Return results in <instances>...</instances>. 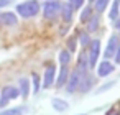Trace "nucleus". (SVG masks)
<instances>
[{
	"mask_svg": "<svg viewBox=\"0 0 120 115\" xmlns=\"http://www.w3.org/2000/svg\"><path fill=\"white\" fill-rule=\"evenodd\" d=\"M109 5V0H95V10L100 13L105 10V7Z\"/></svg>",
	"mask_w": 120,
	"mask_h": 115,
	"instance_id": "f3484780",
	"label": "nucleus"
},
{
	"mask_svg": "<svg viewBox=\"0 0 120 115\" xmlns=\"http://www.w3.org/2000/svg\"><path fill=\"white\" fill-rule=\"evenodd\" d=\"M0 23L8 25V26H13V25L18 23V20H17V15H13L10 12H5V13H0Z\"/></svg>",
	"mask_w": 120,
	"mask_h": 115,
	"instance_id": "423d86ee",
	"label": "nucleus"
},
{
	"mask_svg": "<svg viewBox=\"0 0 120 115\" xmlns=\"http://www.w3.org/2000/svg\"><path fill=\"white\" fill-rule=\"evenodd\" d=\"M107 115H118V110H110L107 112Z\"/></svg>",
	"mask_w": 120,
	"mask_h": 115,
	"instance_id": "bb28decb",
	"label": "nucleus"
},
{
	"mask_svg": "<svg viewBox=\"0 0 120 115\" xmlns=\"http://www.w3.org/2000/svg\"><path fill=\"white\" fill-rule=\"evenodd\" d=\"M99 54H100V41L99 40H92L90 51H89V66L90 67H95V63H97Z\"/></svg>",
	"mask_w": 120,
	"mask_h": 115,
	"instance_id": "7ed1b4c3",
	"label": "nucleus"
},
{
	"mask_svg": "<svg viewBox=\"0 0 120 115\" xmlns=\"http://www.w3.org/2000/svg\"><path fill=\"white\" fill-rule=\"evenodd\" d=\"M8 4H10V0H0V7H5Z\"/></svg>",
	"mask_w": 120,
	"mask_h": 115,
	"instance_id": "a878e982",
	"label": "nucleus"
},
{
	"mask_svg": "<svg viewBox=\"0 0 120 115\" xmlns=\"http://www.w3.org/2000/svg\"><path fill=\"white\" fill-rule=\"evenodd\" d=\"M59 12H61V5L56 0H51V2L45 4V17L46 18H54Z\"/></svg>",
	"mask_w": 120,
	"mask_h": 115,
	"instance_id": "20e7f679",
	"label": "nucleus"
},
{
	"mask_svg": "<svg viewBox=\"0 0 120 115\" xmlns=\"http://www.w3.org/2000/svg\"><path fill=\"white\" fill-rule=\"evenodd\" d=\"M97 26H99V17L94 15L87 20V31H94V30H97Z\"/></svg>",
	"mask_w": 120,
	"mask_h": 115,
	"instance_id": "ddd939ff",
	"label": "nucleus"
},
{
	"mask_svg": "<svg viewBox=\"0 0 120 115\" xmlns=\"http://www.w3.org/2000/svg\"><path fill=\"white\" fill-rule=\"evenodd\" d=\"M90 2H95V0H90Z\"/></svg>",
	"mask_w": 120,
	"mask_h": 115,
	"instance_id": "c85d7f7f",
	"label": "nucleus"
},
{
	"mask_svg": "<svg viewBox=\"0 0 120 115\" xmlns=\"http://www.w3.org/2000/svg\"><path fill=\"white\" fill-rule=\"evenodd\" d=\"M66 82H68V67H66V66H63V67H61V72H59V76H58L56 85H58V87H61V85H64Z\"/></svg>",
	"mask_w": 120,
	"mask_h": 115,
	"instance_id": "9d476101",
	"label": "nucleus"
},
{
	"mask_svg": "<svg viewBox=\"0 0 120 115\" xmlns=\"http://www.w3.org/2000/svg\"><path fill=\"white\" fill-rule=\"evenodd\" d=\"M61 15H63L64 22H71V18H72V7L69 4H64L61 7Z\"/></svg>",
	"mask_w": 120,
	"mask_h": 115,
	"instance_id": "1a4fd4ad",
	"label": "nucleus"
},
{
	"mask_svg": "<svg viewBox=\"0 0 120 115\" xmlns=\"http://www.w3.org/2000/svg\"><path fill=\"white\" fill-rule=\"evenodd\" d=\"M53 107H54L56 110H59V112H63V110H66V107H68V104H66L64 100H61V99H53Z\"/></svg>",
	"mask_w": 120,
	"mask_h": 115,
	"instance_id": "2eb2a0df",
	"label": "nucleus"
},
{
	"mask_svg": "<svg viewBox=\"0 0 120 115\" xmlns=\"http://www.w3.org/2000/svg\"><path fill=\"white\" fill-rule=\"evenodd\" d=\"M115 28L120 30V20H115Z\"/></svg>",
	"mask_w": 120,
	"mask_h": 115,
	"instance_id": "cd10ccee",
	"label": "nucleus"
},
{
	"mask_svg": "<svg viewBox=\"0 0 120 115\" xmlns=\"http://www.w3.org/2000/svg\"><path fill=\"white\" fill-rule=\"evenodd\" d=\"M2 95H5L8 100H10V99H17V97H18V90H17L15 87H10V85H8V87H4Z\"/></svg>",
	"mask_w": 120,
	"mask_h": 115,
	"instance_id": "9b49d317",
	"label": "nucleus"
},
{
	"mask_svg": "<svg viewBox=\"0 0 120 115\" xmlns=\"http://www.w3.org/2000/svg\"><path fill=\"white\" fill-rule=\"evenodd\" d=\"M86 76V71H82V69H76L71 76H69V79H68V84H66V90L69 92V94H72V92H76L77 89H79V84H81V81H82V77Z\"/></svg>",
	"mask_w": 120,
	"mask_h": 115,
	"instance_id": "f03ea898",
	"label": "nucleus"
},
{
	"mask_svg": "<svg viewBox=\"0 0 120 115\" xmlns=\"http://www.w3.org/2000/svg\"><path fill=\"white\" fill-rule=\"evenodd\" d=\"M17 12H18L22 17H25V18H28V17H35V15L40 12V5H38L36 0H30V2L20 4V5L17 7Z\"/></svg>",
	"mask_w": 120,
	"mask_h": 115,
	"instance_id": "f257e3e1",
	"label": "nucleus"
},
{
	"mask_svg": "<svg viewBox=\"0 0 120 115\" xmlns=\"http://www.w3.org/2000/svg\"><path fill=\"white\" fill-rule=\"evenodd\" d=\"M89 41H92V40H89V35L87 33H81V43H82V46H89Z\"/></svg>",
	"mask_w": 120,
	"mask_h": 115,
	"instance_id": "4be33fe9",
	"label": "nucleus"
},
{
	"mask_svg": "<svg viewBox=\"0 0 120 115\" xmlns=\"http://www.w3.org/2000/svg\"><path fill=\"white\" fill-rule=\"evenodd\" d=\"M25 112H26V108H23V107H18V108L4 110V112H0V115H23Z\"/></svg>",
	"mask_w": 120,
	"mask_h": 115,
	"instance_id": "f8f14e48",
	"label": "nucleus"
},
{
	"mask_svg": "<svg viewBox=\"0 0 120 115\" xmlns=\"http://www.w3.org/2000/svg\"><path fill=\"white\" fill-rule=\"evenodd\" d=\"M90 13H92V8H90V7H86V8L82 10V13H81V22H87V20L92 17Z\"/></svg>",
	"mask_w": 120,
	"mask_h": 115,
	"instance_id": "6ab92c4d",
	"label": "nucleus"
},
{
	"mask_svg": "<svg viewBox=\"0 0 120 115\" xmlns=\"http://www.w3.org/2000/svg\"><path fill=\"white\" fill-rule=\"evenodd\" d=\"M115 61L120 64V41H118V48H117V53H115Z\"/></svg>",
	"mask_w": 120,
	"mask_h": 115,
	"instance_id": "393cba45",
	"label": "nucleus"
},
{
	"mask_svg": "<svg viewBox=\"0 0 120 115\" xmlns=\"http://www.w3.org/2000/svg\"><path fill=\"white\" fill-rule=\"evenodd\" d=\"M118 2H120V0H115V2H113V5H112L110 15H109L112 20H117V15H118Z\"/></svg>",
	"mask_w": 120,
	"mask_h": 115,
	"instance_id": "a211bd4d",
	"label": "nucleus"
},
{
	"mask_svg": "<svg viewBox=\"0 0 120 115\" xmlns=\"http://www.w3.org/2000/svg\"><path fill=\"white\" fill-rule=\"evenodd\" d=\"M90 84H92V79H90L89 76H84L82 81H81V84H79V89H81L82 92H86V90H89Z\"/></svg>",
	"mask_w": 120,
	"mask_h": 115,
	"instance_id": "4468645a",
	"label": "nucleus"
},
{
	"mask_svg": "<svg viewBox=\"0 0 120 115\" xmlns=\"http://www.w3.org/2000/svg\"><path fill=\"white\" fill-rule=\"evenodd\" d=\"M112 71H113V66H112V64H110L109 61H104V63H102V64L99 66V71H97V72H99V76L105 77V76H109V74H110Z\"/></svg>",
	"mask_w": 120,
	"mask_h": 115,
	"instance_id": "6e6552de",
	"label": "nucleus"
},
{
	"mask_svg": "<svg viewBox=\"0 0 120 115\" xmlns=\"http://www.w3.org/2000/svg\"><path fill=\"white\" fill-rule=\"evenodd\" d=\"M117 48H118V38L113 35V36H110V40H109V45H107V49H105V58L115 56Z\"/></svg>",
	"mask_w": 120,
	"mask_h": 115,
	"instance_id": "39448f33",
	"label": "nucleus"
},
{
	"mask_svg": "<svg viewBox=\"0 0 120 115\" xmlns=\"http://www.w3.org/2000/svg\"><path fill=\"white\" fill-rule=\"evenodd\" d=\"M33 84H35V92H38V89H40V77H38V74H33Z\"/></svg>",
	"mask_w": 120,
	"mask_h": 115,
	"instance_id": "5701e85b",
	"label": "nucleus"
},
{
	"mask_svg": "<svg viewBox=\"0 0 120 115\" xmlns=\"http://www.w3.org/2000/svg\"><path fill=\"white\" fill-rule=\"evenodd\" d=\"M82 4H84V0H69V5L72 8H81Z\"/></svg>",
	"mask_w": 120,
	"mask_h": 115,
	"instance_id": "412c9836",
	"label": "nucleus"
},
{
	"mask_svg": "<svg viewBox=\"0 0 120 115\" xmlns=\"http://www.w3.org/2000/svg\"><path fill=\"white\" fill-rule=\"evenodd\" d=\"M20 89H22V95L23 97H26L30 94V85H28V81L26 79H22L20 81Z\"/></svg>",
	"mask_w": 120,
	"mask_h": 115,
	"instance_id": "dca6fc26",
	"label": "nucleus"
},
{
	"mask_svg": "<svg viewBox=\"0 0 120 115\" xmlns=\"http://www.w3.org/2000/svg\"><path fill=\"white\" fill-rule=\"evenodd\" d=\"M43 87H49L53 82H54V67L53 66H48L46 67V72H45V79H43Z\"/></svg>",
	"mask_w": 120,
	"mask_h": 115,
	"instance_id": "0eeeda50",
	"label": "nucleus"
},
{
	"mask_svg": "<svg viewBox=\"0 0 120 115\" xmlns=\"http://www.w3.org/2000/svg\"><path fill=\"white\" fill-rule=\"evenodd\" d=\"M59 61H61L63 66H66V64L71 61V54H69V51H63V53L59 54Z\"/></svg>",
	"mask_w": 120,
	"mask_h": 115,
	"instance_id": "aec40b11",
	"label": "nucleus"
},
{
	"mask_svg": "<svg viewBox=\"0 0 120 115\" xmlns=\"http://www.w3.org/2000/svg\"><path fill=\"white\" fill-rule=\"evenodd\" d=\"M68 48H69V51H74L76 45H74V40H72V38H69V41H68Z\"/></svg>",
	"mask_w": 120,
	"mask_h": 115,
	"instance_id": "b1692460",
	"label": "nucleus"
}]
</instances>
